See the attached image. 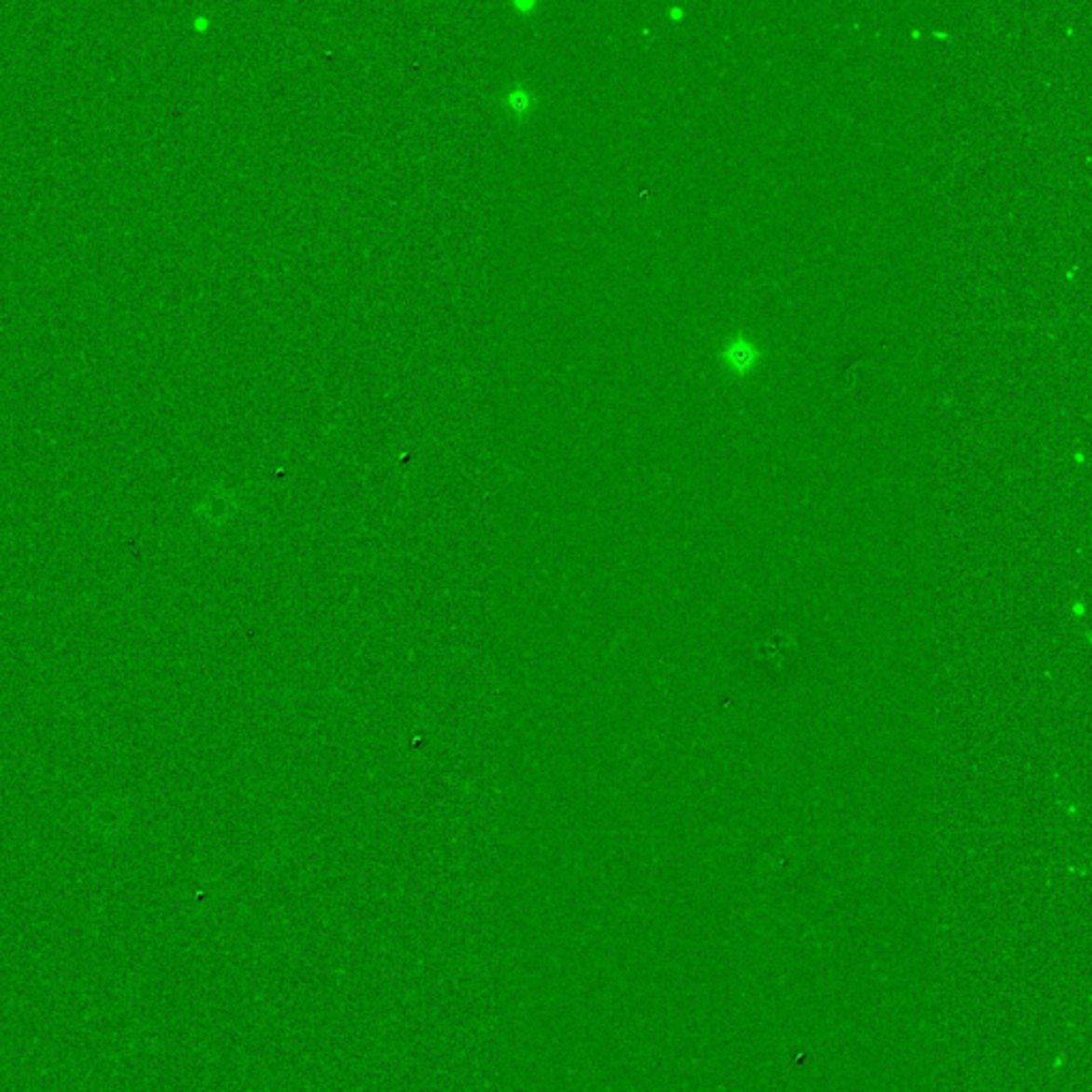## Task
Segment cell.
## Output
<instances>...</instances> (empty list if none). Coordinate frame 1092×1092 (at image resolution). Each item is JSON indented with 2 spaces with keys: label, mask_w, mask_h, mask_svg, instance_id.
<instances>
[{
  "label": "cell",
  "mask_w": 1092,
  "mask_h": 1092,
  "mask_svg": "<svg viewBox=\"0 0 1092 1092\" xmlns=\"http://www.w3.org/2000/svg\"><path fill=\"white\" fill-rule=\"evenodd\" d=\"M721 361L726 363L730 372L744 375L758 365L759 350H758V346L751 342V339L734 337V339H730L726 346H723Z\"/></svg>",
  "instance_id": "6da1fadb"
},
{
  "label": "cell",
  "mask_w": 1092,
  "mask_h": 1092,
  "mask_svg": "<svg viewBox=\"0 0 1092 1092\" xmlns=\"http://www.w3.org/2000/svg\"><path fill=\"white\" fill-rule=\"evenodd\" d=\"M506 105L512 109L516 116H526L527 109L531 107V97L527 90H523V88H516L511 94H508L506 99Z\"/></svg>",
  "instance_id": "7a4b0ae2"
}]
</instances>
